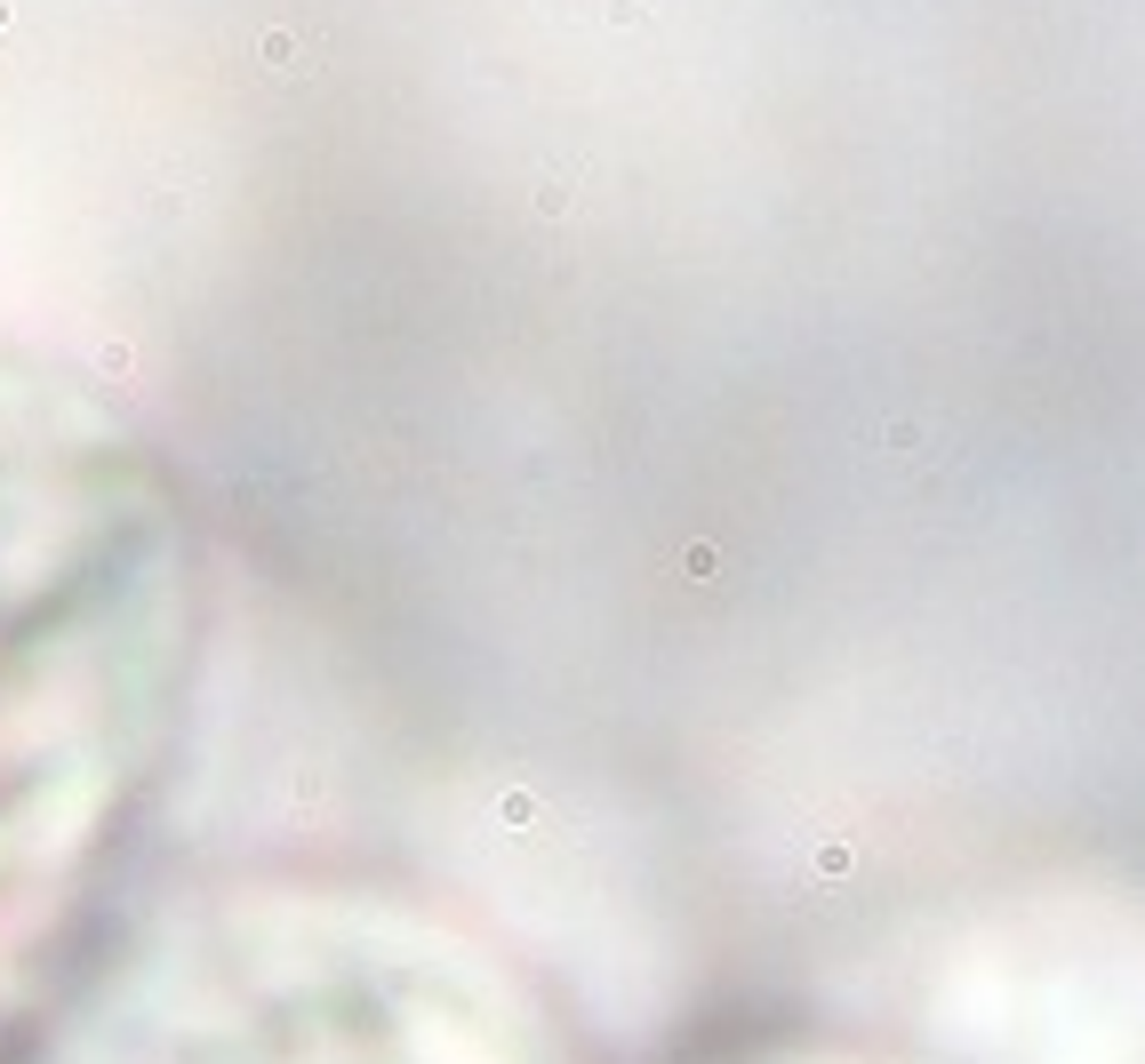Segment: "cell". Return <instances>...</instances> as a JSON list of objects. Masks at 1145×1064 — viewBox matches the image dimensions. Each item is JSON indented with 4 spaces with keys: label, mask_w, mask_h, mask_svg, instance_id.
Instances as JSON below:
<instances>
[{
    "label": "cell",
    "mask_w": 1145,
    "mask_h": 1064,
    "mask_svg": "<svg viewBox=\"0 0 1145 1064\" xmlns=\"http://www.w3.org/2000/svg\"><path fill=\"white\" fill-rule=\"evenodd\" d=\"M0 1064H585L497 944L417 896L233 889L145 920Z\"/></svg>",
    "instance_id": "1"
}]
</instances>
